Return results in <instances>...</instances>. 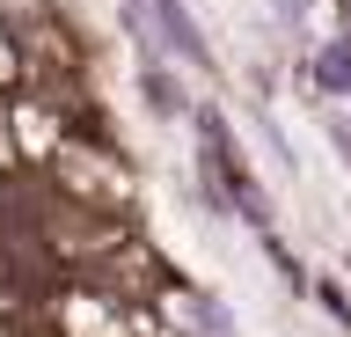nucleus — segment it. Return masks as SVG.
Wrapping results in <instances>:
<instances>
[{
    "label": "nucleus",
    "mask_w": 351,
    "mask_h": 337,
    "mask_svg": "<svg viewBox=\"0 0 351 337\" xmlns=\"http://www.w3.org/2000/svg\"><path fill=\"white\" fill-rule=\"evenodd\" d=\"M315 89H322V95H351V37L322 45V59H315Z\"/></svg>",
    "instance_id": "f03ea898"
},
{
    "label": "nucleus",
    "mask_w": 351,
    "mask_h": 337,
    "mask_svg": "<svg viewBox=\"0 0 351 337\" xmlns=\"http://www.w3.org/2000/svg\"><path fill=\"white\" fill-rule=\"evenodd\" d=\"M154 15H161V23H169V45L183 51V59H205V45H197V30H191V15H183V8H176V0H154Z\"/></svg>",
    "instance_id": "7ed1b4c3"
},
{
    "label": "nucleus",
    "mask_w": 351,
    "mask_h": 337,
    "mask_svg": "<svg viewBox=\"0 0 351 337\" xmlns=\"http://www.w3.org/2000/svg\"><path fill=\"white\" fill-rule=\"evenodd\" d=\"M205 147H213V169H219V183L234 191V205L256 220V191H249V169H241V154H234V139H227V125L219 117H205Z\"/></svg>",
    "instance_id": "f257e3e1"
}]
</instances>
